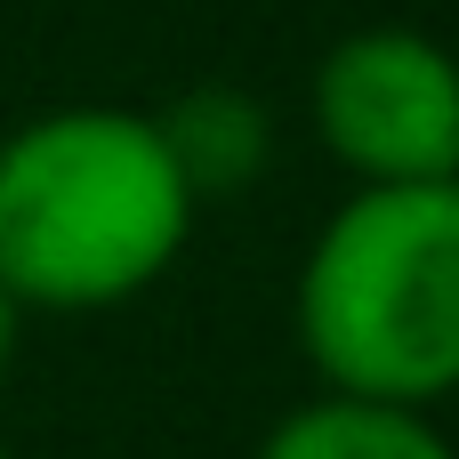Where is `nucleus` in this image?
Listing matches in <instances>:
<instances>
[{
    "label": "nucleus",
    "mask_w": 459,
    "mask_h": 459,
    "mask_svg": "<svg viewBox=\"0 0 459 459\" xmlns=\"http://www.w3.org/2000/svg\"><path fill=\"white\" fill-rule=\"evenodd\" d=\"M194 210L153 113H40L0 137V290L16 307H121L169 274Z\"/></svg>",
    "instance_id": "obj_1"
},
{
    "label": "nucleus",
    "mask_w": 459,
    "mask_h": 459,
    "mask_svg": "<svg viewBox=\"0 0 459 459\" xmlns=\"http://www.w3.org/2000/svg\"><path fill=\"white\" fill-rule=\"evenodd\" d=\"M0 459H8V444H0Z\"/></svg>",
    "instance_id": "obj_7"
},
{
    "label": "nucleus",
    "mask_w": 459,
    "mask_h": 459,
    "mask_svg": "<svg viewBox=\"0 0 459 459\" xmlns=\"http://www.w3.org/2000/svg\"><path fill=\"white\" fill-rule=\"evenodd\" d=\"M299 347L331 395L428 411L459 395V178L363 186L299 266Z\"/></svg>",
    "instance_id": "obj_2"
},
{
    "label": "nucleus",
    "mask_w": 459,
    "mask_h": 459,
    "mask_svg": "<svg viewBox=\"0 0 459 459\" xmlns=\"http://www.w3.org/2000/svg\"><path fill=\"white\" fill-rule=\"evenodd\" d=\"M315 137L363 186L459 178V56L403 24L347 32L315 65Z\"/></svg>",
    "instance_id": "obj_3"
},
{
    "label": "nucleus",
    "mask_w": 459,
    "mask_h": 459,
    "mask_svg": "<svg viewBox=\"0 0 459 459\" xmlns=\"http://www.w3.org/2000/svg\"><path fill=\"white\" fill-rule=\"evenodd\" d=\"M8 355H16V299L0 290V371H8Z\"/></svg>",
    "instance_id": "obj_6"
},
{
    "label": "nucleus",
    "mask_w": 459,
    "mask_h": 459,
    "mask_svg": "<svg viewBox=\"0 0 459 459\" xmlns=\"http://www.w3.org/2000/svg\"><path fill=\"white\" fill-rule=\"evenodd\" d=\"M258 459H459L428 411H403V403H363V395H323V403H299Z\"/></svg>",
    "instance_id": "obj_4"
},
{
    "label": "nucleus",
    "mask_w": 459,
    "mask_h": 459,
    "mask_svg": "<svg viewBox=\"0 0 459 459\" xmlns=\"http://www.w3.org/2000/svg\"><path fill=\"white\" fill-rule=\"evenodd\" d=\"M169 161L186 169L194 202H226L266 169V113L242 89H194L178 113H161Z\"/></svg>",
    "instance_id": "obj_5"
}]
</instances>
